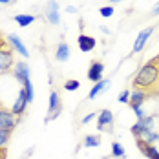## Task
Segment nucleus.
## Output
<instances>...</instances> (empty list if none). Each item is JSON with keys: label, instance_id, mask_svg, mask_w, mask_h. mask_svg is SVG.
Here are the masks:
<instances>
[{"label": "nucleus", "instance_id": "nucleus-3", "mask_svg": "<svg viewBox=\"0 0 159 159\" xmlns=\"http://www.w3.org/2000/svg\"><path fill=\"white\" fill-rule=\"evenodd\" d=\"M18 121H20V115H15L11 110L0 106V130H2V132L13 134V130L16 128Z\"/></svg>", "mask_w": 159, "mask_h": 159}, {"label": "nucleus", "instance_id": "nucleus-19", "mask_svg": "<svg viewBox=\"0 0 159 159\" xmlns=\"http://www.w3.org/2000/svg\"><path fill=\"white\" fill-rule=\"evenodd\" d=\"M99 144H101V135H86L82 139V146L86 148H95Z\"/></svg>", "mask_w": 159, "mask_h": 159}, {"label": "nucleus", "instance_id": "nucleus-20", "mask_svg": "<svg viewBox=\"0 0 159 159\" xmlns=\"http://www.w3.org/2000/svg\"><path fill=\"white\" fill-rule=\"evenodd\" d=\"M111 156H113V157H125L126 152H125L123 144L117 143V141H113V143H111Z\"/></svg>", "mask_w": 159, "mask_h": 159}, {"label": "nucleus", "instance_id": "nucleus-10", "mask_svg": "<svg viewBox=\"0 0 159 159\" xmlns=\"http://www.w3.org/2000/svg\"><path fill=\"white\" fill-rule=\"evenodd\" d=\"M28 99H26V92H24V88L18 92V97H16V101L13 102V106H11V111L15 113V115H24L26 113V108H28Z\"/></svg>", "mask_w": 159, "mask_h": 159}, {"label": "nucleus", "instance_id": "nucleus-1", "mask_svg": "<svg viewBox=\"0 0 159 159\" xmlns=\"http://www.w3.org/2000/svg\"><path fill=\"white\" fill-rule=\"evenodd\" d=\"M132 90H141L150 99L159 97V55L146 61L137 70L135 77L132 79Z\"/></svg>", "mask_w": 159, "mask_h": 159}, {"label": "nucleus", "instance_id": "nucleus-18", "mask_svg": "<svg viewBox=\"0 0 159 159\" xmlns=\"http://www.w3.org/2000/svg\"><path fill=\"white\" fill-rule=\"evenodd\" d=\"M143 141H146V143L154 144L156 141H159V132H156V130H150V128H146V130H143L141 132V135H139Z\"/></svg>", "mask_w": 159, "mask_h": 159}, {"label": "nucleus", "instance_id": "nucleus-17", "mask_svg": "<svg viewBox=\"0 0 159 159\" xmlns=\"http://www.w3.org/2000/svg\"><path fill=\"white\" fill-rule=\"evenodd\" d=\"M13 20H15L20 28H28L30 24H33V22L37 20V16L35 15H28V13H20V15L13 16Z\"/></svg>", "mask_w": 159, "mask_h": 159}, {"label": "nucleus", "instance_id": "nucleus-26", "mask_svg": "<svg viewBox=\"0 0 159 159\" xmlns=\"http://www.w3.org/2000/svg\"><path fill=\"white\" fill-rule=\"evenodd\" d=\"M99 13L104 16V18H108V16H111V13H113V7H111V6H104V7H101Z\"/></svg>", "mask_w": 159, "mask_h": 159}, {"label": "nucleus", "instance_id": "nucleus-23", "mask_svg": "<svg viewBox=\"0 0 159 159\" xmlns=\"http://www.w3.org/2000/svg\"><path fill=\"white\" fill-rule=\"evenodd\" d=\"M9 137H11V134H9V132H2V130H0V148H2V146H6V143L9 141Z\"/></svg>", "mask_w": 159, "mask_h": 159}, {"label": "nucleus", "instance_id": "nucleus-9", "mask_svg": "<svg viewBox=\"0 0 159 159\" xmlns=\"http://www.w3.org/2000/svg\"><path fill=\"white\" fill-rule=\"evenodd\" d=\"M102 73H104V64L101 61H92L90 70H88V79L92 82H99V80H102Z\"/></svg>", "mask_w": 159, "mask_h": 159}, {"label": "nucleus", "instance_id": "nucleus-4", "mask_svg": "<svg viewBox=\"0 0 159 159\" xmlns=\"http://www.w3.org/2000/svg\"><path fill=\"white\" fill-rule=\"evenodd\" d=\"M97 130L106 132V134L113 132V113L108 108H104L97 113Z\"/></svg>", "mask_w": 159, "mask_h": 159}, {"label": "nucleus", "instance_id": "nucleus-11", "mask_svg": "<svg viewBox=\"0 0 159 159\" xmlns=\"http://www.w3.org/2000/svg\"><path fill=\"white\" fill-rule=\"evenodd\" d=\"M77 42H79V49L80 51H84V53H90V51H93L97 46V40L92 37V35H84V33H80L79 39H77Z\"/></svg>", "mask_w": 159, "mask_h": 159}, {"label": "nucleus", "instance_id": "nucleus-7", "mask_svg": "<svg viewBox=\"0 0 159 159\" xmlns=\"http://www.w3.org/2000/svg\"><path fill=\"white\" fill-rule=\"evenodd\" d=\"M135 143H137V148L141 150V154H144V157L146 159H159V150L154 146V144L143 141L141 137H137Z\"/></svg>", "mask_w": 159, "mask_h": 159}, {"label": "nucleus", "instance_id": "nucleus-21", "mask_svg": "<svg viewBox=\"0 0 159 159\" xmlns=\"http://www.w3.org/2000/svg\"><path fill=\"white\" fill-rule=\"evenodd\" d=\"M22 88H24V92H26V99H28V102H31V101H33V97H35V92H33L31 79L28 80V82H24V84H22Z\"/></svg>", "mask_w": 159, "mask_h": 159}, {"label": "nucleus", "instance_id": "nucleus-31", "mask_svg": "<svg viewBox=\"0 0 159 159\" xmlns=\"http://www.w3.org/2000/svg\"><path fill=\"white\" fill-rule=\"evenodd\" d=\"M152 15H159V4L154 7V9H152Z\"/></svg>", "mask_w": 159, "mask_h": 159}, {"label": "nucleus", "instance_id": "nucleus-34", "mask_svg": "<svg viewBox=\"0 0 159 159\" xmlns=\"http://www.w3.org/2000/svg\"><path fill=\"white\" fill-rule=\"evenodd\" d=\"M110 2H121V0H110Z\"/></svg>", "mask_w": 159, "mask_h": 159}, {"label": "nucleus", "instance_id": "nucleus-28", "mask_svg": "<svg viewBox=\"0 0 159 159\" xmlns=\"http://www.w3.org/2000/svg\"><path fill=\"white\" fill-rule=\"evenodd\" d=\"M9 46V42H7V39H4V35L0 33V49L2 48H7Z\"/></svg>", "mask_w": 159, "mask_h": 159}, {"label": "nucleus", "instance_id": "nucleus-2", "mask_svg": "<svg viewBox=\"0 0 159 159\" xmlns=\"http://www.w3.org/2000/svg\"><path fill=\"white\" fill-rule=\"evenodd\" d=\"M62 111V99H61V93L57 90H51L49 92V102H48V117L44 119V123L48 125L49 121L57 119Z\"/></svg>", "mask_w": 159, "mask_h": 159}, {"label": "nucleus", "instance_id": "nucleus-25", "mask_svg": "<svg viewBox=\"0 0 159 159\" xmlns=\"http://www.w3.org/2000/svg\"><path fill=\"white\" fill-rule=\"evenodd\" d=\"M132 110H134V113H135V117H137V121H141V119H144V117H146L141 106H132Z\"/></svg>", "mask_w": 159, "mask_h": 159}, {"label": "nucleus", "instance_id": "nucleus-13", "mask_svg": "<svg viewBox=\"0 0 159 159\" xmlns=\"http://www.w3.org/2000/svg\"><path fill=\"white\" fill-rule=\"evenodd\" d=\"M7 42H9V46L15 49V51H18L22 57H30V51H28V48L24 46V42L20 40L18 35H9V37H7Z\"/></svg>", "mask_w": 159, "mask_h": 159}, {"label": "nucleus", "instance_id": "nucleus-5", "mask_svg": "<svg viewBox=\"0 0 159 159\" xmlns=\"http://www.w3.org/2000/svg\"><path fill=\"white\" fill-rule=\"evenodd\" d=\"M15 66V59H13V49L11 46L0 49V73H7L11 68Z\"/></svg>", "mask_w": 159, "mask_h": 159}, {"label": "nucleus", "instance_id": "nucleus-14", "mask_svg": "<svg viewBox=\"0 0 159 159\" xmlns=\"http://www.w3.org/2000/svg\"><path fill=\"white\" fill-rule=\"evenodd\" d=\"M144 101H150V97L146 95L144 92H141V90H132L130 92V101H128L130 108L132 106H143Z\"/></svg>", "mask_w": 159, "mask_h": 159}, {"label": "nucleus", "instance_id": "nucleus-36", "mask_svg": "<svg viewBox=\"0 0 159 159\" xmlns=\"http://www.w3.org/2000/svg\"><path fill=\"white\" fill-rule=\"evenodd\" d=\"M104 159H110V157H104Z\"/></svg>", "mask_w": 159, "mask_h": 159}, {"label": "nucleus", "instance_id": "nucleus-12", "mask_svg": "<svg viewBox=\"0 0 159 159\" xmlns=\"http://www.w3.org/2000/svg\"><path fill=\"white\" fill-rule=\"evenodd\" d=\"M46 18H48L49 24H53V26H57V24L61 22V16H59V4H57V0H49Z\"/></svg>", "mask_w": 159, "mask_h": 159}, {"label": "nucleus", "instance_id": "nucleus-33", "mask_svg": "<svg viewBox=\"0 0 159 159\" xmlns=\"http://www.w3.org/2000/svg\"><path fill=\"white\" fill-rule=\"evenodd\" d=\"M31 152H33V148H31V150H30V152H28V154H26V156H24V157H22V159H28V157H30V156H31Z\"/></svg>", "mask_w": 159, "mask_h": 159}, {"label": "nucleus", "instance_id": "nucleus-27", "mask_svg": "<svg viewBox=\"0 0 159 159\" xmlns=\"http://www.w3.org/2000/svg\"><path fill=\"white\" fill-rule=\"evenodd\" d=\"M93 117H97V113H88V115H84V117H82V121H80V123H82V125H88Z\"/></svg>", "mask_w": 159, "mask_h": 159}, {"label": "nucleus", "instance_id": "nucleus-35", "mask_svg": "<svg viewBox=\"0 0 159 159\" xmlns=\"http://www.w3.org/2000/svg\"><path fill=\"white\" fill-rule=\"evenodd\" d=\"M0 106H4V104H2V102H0Z\"/></svg>", "mask_w": 159, "mask_h": 159}, {"label": "nucleus", "instance_id": "nucleus-8", "mask_svg": "<svg viewBox=\"0 0 159 159\" xmlns=\"http://www.w3.org/2000/svg\"><path fill=\"white\" fill-rule=\"evenodd\" d=\"M154 33V26H150V28H144L143 31L137 35V39H135V42H134V49H132V53L135 55V53H139V51H143L144 44H146V40L150 39V35Z\"/></svg>", "mask_w": 159, "mask_h": 159}, {"label": "nucleus", "instance_id": "nucleus-15", "mask_svg": "<svg viewBox=\"0 0 159 159\" xmlns=\"http://www.w3.org/2000/svg\"><path fill=\"white\" fill-rule=\"evenodd\" d=\"M108 86H110V79H102L99 80V82H95V86L90 90V93H88V99L92 101V99H95V97H99L101 93H104L106 90H108Z\"/></svg>", "mask_w": 159, "mask_h": 159}, {"label": "nucleus", "instance_id": "nucleus-29", "mask_svg": "<svg viewBox=\"0 0 159 159\" xmlns=\"http://www.w3.org/2000/svg\"><path fill=\"white\" fill-rule=\"evenodd\" d=\"M7 157V152H6V146H2L0 148V159H6Z\"/></svg>", "mask_w": 159, "mask_h": 159}, {"label": "nucleus", "instance_id": "nucleus-32", "mask_svg": "<svg viewBox=\"0 0 159 159\" xmlns=\"http://www.w3.org/2000/svg\"><path fill=\"white\" fill-rule=\"evenodd\" d=\"M66 11H68V13H75V7H70V6H68V7H66Z\"/></svg>", "mask_w": 159, "mask_h": 159}, {"label": "nucleus", "instance_id": "nucleus-22", "mask_svg": "<svg viewBox=\"0 0 159 159\" xmlns=\"http://www.w3.org/2000/svg\"><path fill=\"white\" fill-rule=\"evenodd\" d=\"M79 88H80V82L77 79H70V80L64 82V90H68V92H75Z\"/></svg>", "mask_w": 159, "mask_h": 159}, {"label": "nucleus", "instance_id": "nucleus-6", "mask_svg": "<svg viewBox=\"0 0 159 159\" xmlns=\"http://www.w3.org/2000/svg\"><path fill=\"white\" fill-rule=\"evenodd\" d=\"M30 66L28 62H24V61H20V62H15L13 66V77H15L20 84H24V82H28L30 80Z\"/></svg>", "mask_w": 159, "mask_h": 159}, {"label": "nucleus", "instance_id": "nucleus-24", "mask_svg": "<svg viewBox=\"0 0 159 159\" xmlns=\"http://www.w3.org/2000/svg\"><path fill=\"white\" fill-rule=\"evenodd\" d=\"M117 101H119V102H123V104L128 102V101H130V90H123V92L119 93V99H117Z\"/></svg>", "mask_w": 159, "mask_h": 159}, {"label": "nucleus", "instance_id": "nucleus-16", "mask_svg": "<svg viewBox=\"0 0 159 159\" xmlns=\"http://www.w3.org/2000/svg\"><path fill=\"white\" fill-rule=\"evenodd\" d=\"M68 57H70V48H68L66 42H61L57 46V51H55V61L57 62H66Z\"/></svg>", "mask_w": 159, "mask_h": 159}, {"label": "nucleus", "instance_id": "nucleus-30", "mask_svg": "<svg viewBox=\"0 0 159 159\" xmlns=\"http://www.w3.org/2000/svg\"><path fill=\"white\" fill-rule=\"evenodd\" d=\"M16 0H0V4H4V6H7V4H15Z\"/></svg>", "mask_w": 159, "mask_h": 159}]
</instances>
